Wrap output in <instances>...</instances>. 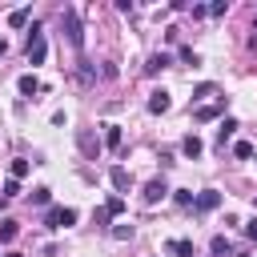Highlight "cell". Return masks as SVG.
Segmentation results:
<instances>
[{"instance_id": "cell-1", "label": "cell", "mask_w": 257, "mask_h": 257, "mask_svg": "<svg viewBox=\"0 0 257 257\" xmlns=\"http://www.w3.org/2000/svg\"><path fill=\"white\" fill-rule=\"evenodd\" d=\"M60 28H64V36H68V44H72V48H80V44H84V28H80L76 8H64V12H60Z\"/></svg>"}, {"instance_id": "cell-2", "label": "cell", "mask_w": 257, "mask_h": 257, "mask_svg": "<svg viewBox=\"0 0 257 257\" xmlns=\"http://www.w3.org/2000/svg\"><path fill=\"white\" fill-rule=\"evenodd\" d=\"M28 64H44V56H48V44H44V32L32 24V32H28Z\"/></svg>"}, {"instance_id": "cell-3", "label": "cell", "mask_w": 257, "mask_h": 257, "mask_svg": "<svg viewBox=\"0 0 257 257\" xmlns=\"http://www.w3.org/2000/svg\"><path fill=\"white\" fill-rule=\"evenodd\" d=\"M108 181H112V189H116V197H120V193H128V185H133V173H128L124 165H112V169H108Z\"/></svg>"}, {"instance_id": "cell-4", "label": "cell", "mask_w": 257, "mask_h": 257, "mask_svg": "<svg viewBox=\"0 0 257 257\" xmlns=\"http://www.w3.org/2000/svg\"><path fill=\"white\" fill-rule=\"evenodd\" d=\"M141 197H145V205H157V201H165V197H169V185H165L161 177H153V181L145 185V193H141Z\"/></svg>"}, {"instance_id": "cell-5", "label": "cell", "mask_w": 257, "mask_h": 257, "mask_svg": "<svg viewBox=\"0 0 257 257\" xmlns=\"http://www.w3.org/2000/svg\"><path fill=\"white\" fill-rule=\"evenodd\" d=\"M217 205H221V193H217V189H205V193L193 197V209H197V213H209V209H217Z\"/></svg>"}, {"instance_id": "cell-6", "label": "cell", "mask_w": 257, "mask_h": 257, "mask_svg": "<svg viewBox=\"0 0 257 257\" xmlns=\"http://www.w3.org/2000/svg\"><path fill=\"white\" fill-rule=\"evenodd\" d=\"M169 104H173V100H169L165 88H157V92L149 96V112H169Z\"/></svg>"}, {"instance_id": "cell-7", "label": "cell", "mask_w": 257, "mask_h": 257, "mask_svg": "<svg viewBox=\"0 0 257 257\" xmlns=\"http://www.w3.org/2000/svg\"><path fill=\"white\" fill-rule=\"evenodd\" d=\"M76 141H80V153H84V157H92V161H96V153H100V141H96V137H92V133H80V137H76Z\"/></svg>"}, {"instance_id": "cell-8", "label": "cell", "mask_w": 257, "mask_h": 257, "mask_svg": "<svg viewBox=\"0 0 257 257\" xmlns=\"http://www.w3.org/2000/svg\"><path fill=\"white\" fill-rule=\"evenodd\" d=\"M181 153H185L189 161H197V157L205 153V145H201V137H185V141H181Z\"/></svg>"}, {"instance_id": "cell-9", "label": "cell", "mask_w": 257, "mask_h": 257, "mask_svg": "<svg viewBox=\"0 0 257 257\" xmlns=\"http://www.w3.org/2000/svg\"><path fill=\"white\" fill-rule=\"evenodd\" d=\"M16 88H20V92H24V96H36V92H40V88H44V84H40V80H36V76H32V72H24V76H20V84H16Z\"/></svg>"}, {"instance_id": "cell-10", "label": "cell", "mask_w": 257, "mask_h": 257, "mask_svg": "<svg viewBox=\"0 0 257 257\" xmlns=\"http://www.w3.org/2000/svg\"><path fill=\"white\" fill-rule=\"evenodd\" d=\"M221 108H225V100L221 104H201V108H193V120H213Z\"/></svg>"}, {"instance_id": "cell-11", "label": "cell", "mask_w": 257, "mask_h": 257, "mask_svg": "<svg viewBox=\"0 0 257 257\" xmlns=\"http://www.w3.org/2000/svg\"><path fill=\"white\" fill-rule=\"evenodd\" d=\"M233 133H237V120H233V116H225V120H221V128H217V145L225 149V141H229Z\"/></svg>"}, {"instance_id": "cell-12", "label": "cell", "mask_w": 257, "mask_h": 257, "mask_svg": "<svg viewBox=\"0 0 257 257\" xmlns=\"http://www.w3.org/2000/svg\"><path fill=\"white\" fill-rule=\"evenodd\" d=\"M169 253H173V257H193V241L177 237V241H169Z\"/></svg>"}, {"instance_id": "cell-13", "label": "cell", "mask_w": 257, "mask_h": 257, "mask_svg": "<svg viewBox=\"0 0 257 257\" xmlns=\"http://www.w3.org/2000/svg\"><path fill=\"white\" fill-rule=\"evenodd\" d=\"M28 16H32V8H12V12H8V24H12V28H24Z\"/></svg>"}, {"instance_id": "cell-14", "label": "cell", "mask_w": 257, "mask_h": 257, "mask_svg": "<svg viewBox=\"0 0 257 257\" xmlns=\"http://www.w3.org/2000/svg\"><path fill=\"white\" fill-rule=\"evenodd\" d=\"M169 64H173V56H169V52H157V56H149L145 68H149V72H161V68H169Z\"/></svg>"}, {"instance_id": "cell-15", "label": "cell", "mask_w": 257, "mask_h": 257, "mask_svg": "<svg viewBox=\"0 0 257 257\" xmlns=\"http://www.w3.org/2000/svg\"><path fill=\"white\" fill-rule=\"evenodd\" d=\"M120 141H124V133H120V124H104V145H108V149H116Z\"/></svg>"}, {"instance_id": "cell-16", "label": "cell", "mask_w": 257, "mask_h": 257, "mask_svg": "<svg viewBox=\"0 0 257 257\" xmlns=\"http://www.w3.org/2000/svg\"><path fill=\"white\" fill-rule=\"evenodd\" d=\"M104 213H108V217H120V213H124V197H108V201H104Z\"/></svg>"}, {"instance_id": "cell-17", "label": "cell", "mask_w": 257, "mask_h": 257, "mask_svg": "<svg viewBox=\"0 0 257 257\" xmlns=\"http://www.w3.org/2000/svg\"><path fill=\"white\" fill-rule=\"evenodd\" d=\"M16 233H20V229H16V221H0V241H4V245H8V241H16Z\"/></svg>"}, {"instance_id": "cell-18", "label": "cell", "mask_w": 257, "mask_h": 257, "mask_svg": "<svg viewBox=\"0 0 257 257\" xmlns=\"http://www.w3.org/2000/svg\"><path fill=\"white\" fill-rule=\"evenodd\" d=\"M8 173H12V181H20V177L28 173V161H20V157H16V161L8 165Z\"/></svg>"}, {"instance_id": "cell-19", "label": "cell", "mask_w": 257, "mask_h": 257, "mask_svg": "<svg viewBox=\"0 0 257 257\" xmlns=\"http://www.w3.org/2000/svg\"><path fill=\"white\" fill-rule=\"evenodd\" d=\"M60 213H64L60 205H56V209H48V213H44V225H48V229H60Z\"/></svg>"}, {"instance_id": "cell-20", "label": "cell", "mask_w": 257, "mask_h": 257, "mask_svg": "<svg viewBox=\"0 0 257 257\" xmlns=\"http://www.w3.org/2000/svg\"><path fill=\"white\" fill-rule=\"evenodd\" d=\"M233 153H237L241 161H249V157H253V145H249V141H237V145H233Z\"/></svg>"}, {"instance_id": "cell-21", "label": "cell", "mask_w": 257, "mask_h": 257, "mask_svg": "<svg viewBox=\"0 0 257 257\" xmlns=\"http://www.w3.org/2000/svg\"><path fill=\"white\" fill-rule=\"evenodd\" d=\"M0 197H4V201H8V197H20V181H12V177H8V181H4V193H0Z\"/></svg>"}, {"instance_id": "cell-22", "label": "cell", "mask_w": 257, "mask_h": 257, "mask_svg": "<svg viewBox=\"0 0 257 257\" xmlns=\"http://www.w3.org/2000/svg\"><path fill=\"white\" fill-rule=\"evenodd\" d=\"M217 92V84H197V92H193V100H205V96H213Z\"/></svg>"}, {"instance_id": "cell-23", "label": "cell", "mask_w": 257, "mask_h": 257, "mask_svg": "<svg viewBox=\"0 0 257 257\" xmlns=\"http://www.w3.org/2000/svg\"><path fill=\"white\" fill-rule=\"evenodd\" d=\"M48 193H52V189H44V185L32 189V205H48Z\"/></svg>"}, {"instance_id": "cell-24", "label": "cell", "mask_w": 257, "mask_h": 257, "mask_svg": "<svg viewBox=\"0 0 257 257\" xmlns=\"http://www.w3.org/2000/svg\"><path fill=\"white\" fill-rule=\"evenodd\" d=\"M181 60H185V64H193V68H197V64H201V56H197V52H193V48H181Z\"/></svg>"}, {"instance_id": "cell-25", "label": "cell", "mask_w": 257, "mask_h": 257, "mask_svg": "<svg viewBox=\"0 0 257 257\" xmlns=\"http://www.w3.org/2000/svg\"><path fill=\"white\" fill-rule=\"evenodd\" d=\"M173 193H177V205H193V193L189 189H173Z\"/></svg>"}, {"instance_id": "cell-26", "label": "cell", "mask_w": 257, "mask_h": 257, "mask_svg": "<svg viewBox=\"0 0 257 257\" xmlns=\"http://www.w3.org/2000/svg\"><path fill=\"white\" fill-rule=\"evenodd\" d=\"M225 12H229V4H225V0H217V4L209 8V16H225Z\"/></svg>"}, {"instance_id": "cell-27", "label": "cell", "mask_w": 257, "mask_h": 257, "mask_svg": "<svg viewBox=\"0 0 257 257\" xmlns=\"http://www.w3.org/2000/svg\"><path fill=\"white\" fill-rule=\"evenodd\" d=\"M112 237H120V241H124V237H133V225H116V229H112Z\"/></svg>"}, {"instance_id": "cell-28", "label": "cell", "mask_w": 257, "mask_h": 257, "mask_svg": "<svg viewBox=\"0 0 257 257\" xmlns=\"http://www.w3.org/2000/svg\"><path fill=\"white\" fill-rule=\"evenodd\" d=\"M213 253H229V241L225 237H213Z\"/></svg>"}, {"instance_id": "cell-29", "label": "cell", "mask_w": 257, "mask_h": 257, "mask_svg": "<svg viewBox=\"0 0 257 257\" xmlns=\"http://www.w3.org/2000/svg\"><path fill=\"white\" fill-rule=\"evenodd\" d=\"M245 237H249V241H257V217H253V221H245Z\"/></svg>"}, {"instance_id": "cell-30", "label": "cell", "mask_w": 257, "mask_h": 257, "mask_svg": "<svg viewBox=\"0 0 257 257\" xmlns=\"http://www.w3.org/2000/svg\"><path fill=\"white\" fill-rule=\"evenodd\" d=\"M4 52H8V44H4V40H0V56H4Z\"/></svg>"}, {"instance_id": "cell-31", "label": "cell", "mask_w": 257, "mask_h": 257, "mask_svg": "<svg viewBox=\"0 0 257 257\" xmlns=\"http://www.w3.org/2000/svg\"><path fill=\"white\" fill-rule=\"evenodd\" d=\"M4 257H24V253H4Z\"/></svg>"}]
</instances>
